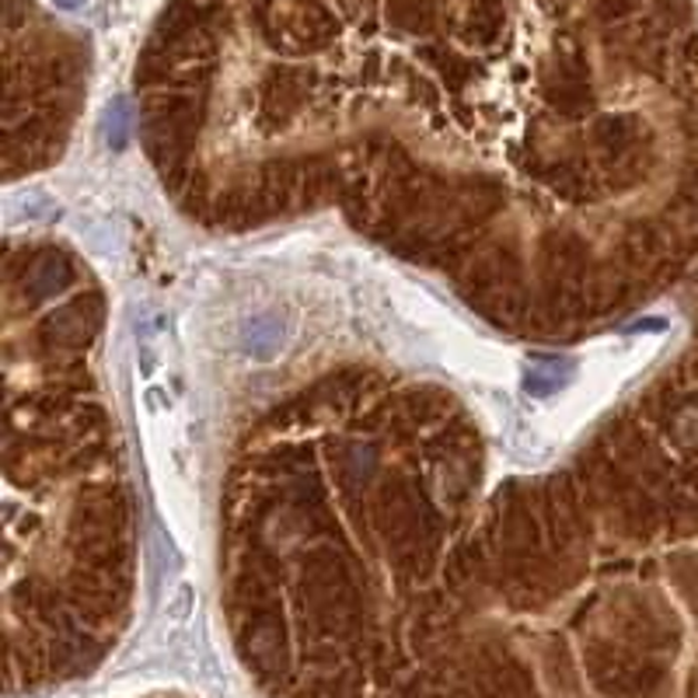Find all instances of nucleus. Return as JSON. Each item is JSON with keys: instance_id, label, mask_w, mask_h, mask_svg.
Here are the masks:
<instances>
[{"instance_id": "obj_1", "label": "nucleus", "mask_w": 698, "mask_h": 698, "mask_svg": "<svg viewBox=\"0 0 698 698\" xmlns=\"http://www.w3.org/2000/svg\"><path fill=\"white\" fill-rule=\"evenodd\" d=\"M60 4H63V8H78V4H81V0H60Z\"/></svg>"}]
</instances>
